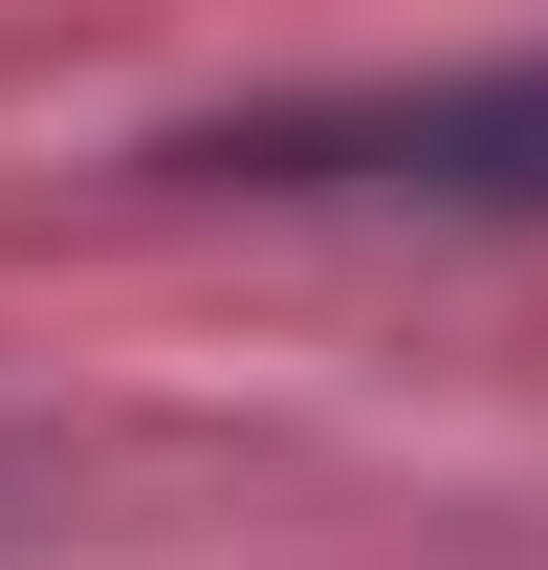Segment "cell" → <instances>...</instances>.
<instances>
[{
    "label": "cell",
    "instance_id": "6da1fadb",
    "mask_svg": "<svg viewBox=\"0 0 548 570\" xmlns=\"http://www.w3.org/2000/svg\"><path fill=\"white\" fill-rule=\"evenodd\" d=\"M198 198H373V219H548V45L505 67H373V88H264L154 132Z\"/></svg>",
    "mask_w": 548,
    "mask_h": 570
}]
</instances>
